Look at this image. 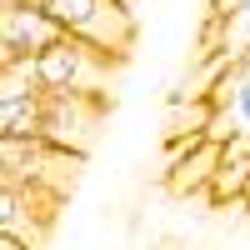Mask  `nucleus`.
Returning <instances> with one entry per match:
<instances>
[{"instance_id": "1", "label": "nucleus", "mask_w": 250, "mask_h": 250, "mask_svg": "<svg viewBox=\"0 0 250 250\" xmlns=\"http://www.w3.org/2000/svg\"><path fill=\"white\" fill-rule=\"evenodd\" d=\"M40 5L65 25V35L85 40L115 60H125L135 45V15L125 0H40Z\"/></svg>"}, {"instance_id": "2", "label": "nucleus", "mask_w": 250, "mask_h": 250, "mask_svg": "<svg viewBox=\"0 0 250 250\" xmlns=\"http://www.w3.org/2000/svg\"><path fill=\"white\" fill-rule=\"evenodd\" d=\"M115 65H120L115 55L65 35L60 45H50L40 55V80H45V95H100L105 100L110 80H115Z\"/></svg>"}, {"instance_id": "3", "label": "nucleus", "mask_w": 250, "mask_h": 250, "mask_svg": "<svg viewBox=\"0 0 250 250\" xmlns=\"http://www.w3.org/2000/svg\"><path fill=\"white\" fill-rule=\"evenodd\" d=\"M65 40V25L40 0H10L0 10V60H35Z\"/></svg>"}, {"instance_id": "4", "label": "nucleus", "mask_w": 250, "mask_h": 250, "mask_svg": "<svg viewBox=\"0 0 250 250\" xmlns=\"http://www.w3.org/2000/svg\"><path fill=\"white\" fill-rule=\"evenodd\" d=\"M105 120L100 95H45V145L70 155H85L95 145V130Z\"/></svg>"}, {"instance_id": "5", "label": "nucleus", "mask_w": 250, "mask_h": 250, "mask_svg": "<svg viewBox=\"0 0 250 250\" xmlns=\"http://www.w3.org/2000/svg\"><path fill=\"white\" fill-rule=\"evenodd\" d=\"M210 100H215V120H210V140L215 145H225L230 135H250V60H235L220 75Z\"/></svg>"}, {"instance_id": "6", "label": "nucleus", "mask_w": 250, "mask_h": 250, "mask_svg": "<svg viewBox=\"0 0 250 250\" xmlns=\"http://www.w3.org/2000/svg\"><path fill=\"white\" fill-rule=\"evenodd\" d=\"M35 185H5L0 190V230H5V240L35 250L40 240H45V225L50 220H35Z\"/></svg>"}, {"instance_id": "7", "label": "nucleus", "mask_w": 250, "mask_h": 250, "mask_svg": "<svg viewBox=\"0 0 250 250\" xmlns=\"http://www.w3.org/2000/svg\"><path fill=\"white\" fill-rule=\"evenodd\" d=\"M220 160H225L220 145L215 140H200L185 160L165 165V190H170V195H205L210 180H215V170H220Z\"/></svg>"}, {"instance_id": "8", "label": "nucleus", "mask_w": 250, "mask_h": 250, "mask_svg": "<svg viewBox=\"0 0 250 250\" xmlns=\"http://www.w3.org/2000/svg\"><path fill=\"white\" fill-rule=\"evenodd\" d=\"M0 135H25V140H45V95H25V100H0Z\"/></svg>"}, {"instance_id": "9", "label": "nucleus", "mask_w": 250, "mask_h": 250, "mask_svg": "<svg viewBox=\"0 0 250 250\" xmlns=\"http://www.w3.org/2000/svg\"><path fill=\"white\" fill-rule=\"evenodd\" d=\"M245 190H250V155H225L210 190H205V200L215 210H225V205H245Z\"/></svg>"}, {"instance_id": "10", "label": "nucleus", "mask_w": 250, "mask_h": 250, "mask_svg": "<svg viewBox=\"0 0 250 250\" xmlns=\"http://www.w3.org/2000/svg\"><path fill=\"white\" fill-rule=\"evenodd\" d=\"M25 95H45L40 55L35 60H0V100H25Z\"/></svg>"}, {"instance_id": "11", "label": "nucleus", "mask_w": 250, "mask_h": 250, "mask_svg": "<svg viewBox=\"0 0 250 250\" xmlns=\"http://www.w3.org/2000/svg\"><path fill=\"white\" fill-rule=\"evenodd\" d=\"M245 210H250V190H245Z\"/></svg>"}]
</instances>
